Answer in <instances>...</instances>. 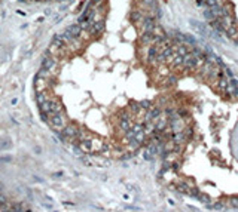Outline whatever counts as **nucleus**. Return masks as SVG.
<instances>
[{
    "mask_svg": "<svg viewBox=\"0 0 238 212\" xmlns=\"http://www.w3.org/2000/svg\"><path fill=\"white\" fill-rule=\"evenodd\" d=\"M131 19H132L134 22H138L140 19H144V16H143V13H141L140 10H132V13H131Z\"/></svg>",
    "mask_w": 238,
    "mask_h": 212,
    "instance_id": "nucleus-4",
    "label": "nucleus"
},
{
    "mask_svg": "<svg viewBox=\"0 0 238 212\" xmlns=\"http://www.w3.org/2000/svg\"><path fill=\"white\" fill-rule=\"evenodd\" d=\"M141 4H143L146 9L156 7V0H141Z\"/></svg>",
    "mask_w": 238,
    "mask_h": 212,
    "instance_id": "nucleus-5",
    "label": "nucleus"
},
{
    "mask_svg": "<svg viewBox=\"0 0 238 212\" xmlns=\"http://www.w3.org/2000/svg\"><path fill=\"white\" fill-rule=\"evenodd\" d=\"M43 1H51V0H43Z\"/></svg>",
    "mask_w": 238,
    "mask_h": 212,
    "instance_id": "nucleus-7",
    "label": "nucleus"
},
{
    "mask_svg": "<svg viewBox=\"0 0 238 212\" xmlns=\"http://www.w3.org/2000/svg\"><path fill=\"white\" fill-rule=\"evenodd\" d=\"M191 25H192V28L198 33L199 36H202V37H208V36H210V31H211V30H208V28L205 27V24H201L198 21H191Z\"/></svg>",
    "mask_w": 238,
    "mask_h": 212,
    "instance_id": "nucleus-1",
    "label": "nucleus"
},
{
    "mask_svg": "<svg viewBox=\"0 0 238 212\" xmlns=\"http://www.w3.org/2000/svg\"><path fill=\"white\" fill-rule=\"evenodd\" d=\"M34 1H43V0H34Z\"/></svg>",
    "mask_w": 238,
    "mask_h": 212,
    "instance_id": "nucleus-6",
    "label": "nucleus"
},
{
    "mask_svg": "<svg viewBox=\"0 0 238 212\" xmlns=\"http://www.w3.org/2000/svg\"><path fill=\"white\" fill-rule=\"evenodd\" d=\"M103 30H104V21H103V19H101V21H92L91 25H89V28H88L89 34H92V36L100 34Z\"/></svg>",
    "mask_w": 238,
    "mask_h": 212,
    "instance_id": "nucleus-2",
    "label": "nucleus"
},
{
    "mask_svg": "<svg viewBox=\"0 0 238 212\" xmlns=\"http://www.w3.org/2000/svg\"><path fill=\"white\" fill-rule=\"evenodd\" d=\"M54 67V59L51 58V56H45L43 59H42V67H40V70L42 71H51V68Z\"/></svg>",
    "mask_w": 238,
    "mask_h": 212,
    "instance_id": "nucleus-3",
    "label": "nucleus"
}]
</instances>
